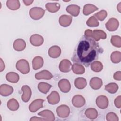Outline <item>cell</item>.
I'll return each instance as SVG.
<instances>
[{
	"mask_svg": "<svg viewBox=\"0 0 121 121\" xmlns=\"http://www.w3.org/2000/svg\"><path fill=\"white\" fill-rule=\"evenodd\" d=\"M103 52V49L97 42L91 37L83 35L76 45L71 60L74 63L87 67Z\"/></svg>",
	"mask_w": 121,
	"mask_h": 121,
	"instance_id": "obj_1",
	"label": "cell"
},
{
	"mask_svg": "<svg viewBox=\"0 0 121 121\" xmlns=\"http://www.w3.org/2000/svg\"><path fill=\"white\" fill-rule=\"evenodd\" d=\"M16 67L17 70L23 74H28L30 71V67L28 61L25 59L18 60L16 64Z\"/></svg>",
	"mask_w": 121,
	"mask_h": 121,
	"instance_id": "obj_2",
	"label": "cell"
},
{
	"mask_svg": "<svg viewBox=\"0 0 121 121\" xmlns=\"http://www.w3.org/2000/svg\"><path fill=\"white\" fill-rule=\"evenodd\" d=\"M45 13V10L40 7H35L29 10V16L34 20H39L43 17Z\"/></svg>",
	"mask_w": 121,
	"mask_h": 121,
	"instance_id": "obj_3",
	"label": "cell"
},
{
	"mask_svg": "<svg viewBox=\"0 0 121 121\" xmlns=\"http://www.w3.org/2000/svg\"><path fill=\"white\" fill-rule=\"evenodd\" d=\"M56 112L59 117L61 118H66L69 115L70 109L68 105L62 104L57 108Z\"/></svg>",
	"mask_w": 121,
	"mask_h": 121,
	"instance_id": "obj_4",
	"label": "cell"
},
{
	"mask_svg": "<svg viewBox=\"0 0 121 121\" xmlns=\"http://www.w3.org/2000/svg\"><path fill=\"white\" fill-rule=\"evenodd\" d=\"M44 100L42 99H37L33 101L29 105V110L32 112H35L39 109L43 107V103Z\"/></svg>",
	"mask_w": 121,
	"mask_h": 121,
	"instance_id": "obj_5",
	"label": "cell"
},
{
	"mask_svg": "<svg viewBox=\"0 0 121 121\" xmlns=\"http://www.w3.org/2000/svg\"><path fill=\"white\" fill-rule=\"evenodd\" d=\"M119 26V21L115 18L112 17L110 18L105 24L106 29L110 32L116 31Z\"/></svg>",
	"mask_w": 121,
	"mask_h": 121,
	"instance_id": "obj_6",
	"label": "cell"
},
{
	"mask_svg": "<svg viewBox=\"0 0 121 121\" xmlns=\"http://www.w3.org/2000/svg\"><path fill=\"white\" fill-rule=\"evenodd\" d=\"M96 104L99 108L105 109L109 105L108 99L105 95H99L96 99Z\"/></svg>",
	"mask_w": 121,
	"mask_h": 121,
	"instance_id": "obj_7",
	"label": "cell"
},
{
	"mask_svg": "<svg viewBox=\"0 0 121 121\" xmlns=\"http://www.w3.org/2000/svg\"><path fill=\"white\" fill-rule=\"evenodd\" d=\"M72 68V64L70 60L68 59H63L60 63L59 68V70L63 73L69 72Z\"/></svg>",
	"mask_w": 121,
	"mask_h": 121,
	"instance_id": "obj_8",
	"label": "cell"
},
{
	"mask_svg": "<svg viewBox=\"0 0 121 121\" xmlns=\"http://www.w3.org/2000/svg\"><path fill=\"white\" fill-rule=\"evenodd\" d=\"M29 41L32 45L40 46L43 43L44 39L42 35L39 34H34L30 36Z\"/></svg>",
	"mask_w": 121,
	"mask_h": 121,
	"instance_id": "obj_9",
	"label": "cell"
},
{
	"mask_svg": "<svg viewBox=\"0 0 121 121\" xmlns=\"http://www.w3.org/2000/svg\"><path fill=\"white\" fill-rule=\"evenodd\" d=\"M58 86L60 90L63 93H68L71 89L70 82L67 79H61L58 82Z\"/></svg>",
	"mask_w": 121,
	"mask_h": 121,
	"instance_id": "obj_10",
	"label": "cell"
},
{
	"mask_svg": "<svg viewBox=\"0 0 121 121\" xmlns=\"http://www.w3.org/2000/svg\"><path fill=\"white\" fill-rule=\"evenodd\" d=\"M21 90L23 92L21 96L22 100L25 103L28 102L31 97V89L28 86L24 85L21 87Z\"/></svg>",
	"mask_w": 121,
	"mask_h": 121,
	"instance_id": "obj_11",
	"label": "cell"
},
{
	"mask_svg": "<svg viewBox=\"0 0 121 121\" xmlns=\"http://www.w3.org/2000/svg\"><path fill=\"white\" fill-rule=\"evenodd\" d=\"M90 37L97 42L100 39H105L107 37V35L105 32L102 30L95 29L92 31Z\"/></svg>",
	"mask_w": 121,
	"mask_h": 121,
	"instance_id": "obj_12",
	"label": "cell"
},
{
	"mask_svg": "<svg viewBox=\"0 0 121 121\" xmlns=\"http://www.w3.org/2000/svg\"><path fill=\"white\" fill-rule=\"evenodd\" d=\"M86 100L84 97L80 95H77L74 96L72 99V104L74 106L80 108L85 105Z\"/></svg>",
	"mask_w": 121,
	"mask_h": 121,
	"instance_id": "obj_13",
	"label": "cell"
},
{
	"mask_svg": "<svg viewBox=\"0 0 121 121\" xmlns=\"http://www.w3.org/2000/svg\"><path fill=\"white\" fill-rule=\"evenodd\" d=\"M47 99L49 104L52 105L56 104H58L60 100L59 94L56 91H53L47 96Z\"/></svg>",
	"mask_w": 121,
	"mask_h": 121,
	"instance_id": "obj_14",
	"label": "cell"
},
{
	"mask_svg": "<svg viewBox=\"0 0 121 121\" xmlns=\"http://www.w3.org/2000/svg\"><path fill=\"white\" fill-rule=\"evenodd\" d=\"M52 78V74L47 70H43L35 74V78L37 80H50Z\"/></svg>",
	"mask_w": 121,
	"mask_h": 121,
	"instance_id": "obj_15",
	"label": "cell"
},
{
	"mask_svg": "<svg viewBox=\"0 0 121 121\" xmlns=\"http://www.w3.org/2000/svg\"><path fill=\"white\" fill-rule=\"evenodd\" d=\"M61 50L60 48L57 45H53L51 47L48 51L49 56L52 58H57L61 54Z\"/></svg>",
	"mask_w": 121,
	"mask_h": 121,
	"instance_id": "obj_16",
	"label": "cell"
},
{
	"mask_svg": "<svg viewBox=\"0 0 121 121\" xmlns=\"http://www.w3.org/2000/svg\"><path fill=\"white\" fill-rule=\"evenodd\" d=\"M72 21V17L71 16L62 15L60 17L59 23L63 27H68L70 25Z\"/></svg>",
	"mask_w": 121,
	"mask_h": 121,
	"instance_id": "obj_17",
	"label": "cell"
},
{
	"mask_svg": "<svg viewBox=\"0 0 121 121\" xmlns=\"http://www.w3.org/2000/svg\"><path fill=\"white\" fill-rule=\"evenodd\" d=\"M13 88L7 84H2L0 86V94L3 96H8L13 92Z\"/></svg>",
	"mask_w": 121,
	"mask_h": 121,
	"instance_id": "obj_18",
	"label": "cell"
},
{
	"mask_svg": "<svg viewBox=\"0 0 121 121\" xmlns=\"http://www.w3.org/2000/svg\"><path fill=\"white\" fill-rule=\"evenodd\" d=\"M89 85L94 90L99 89L103 85L102 80L98 77H93L90 80Z\"/></svg>",
	"mask_w": 121,
	"mask_h": 121,
	"instance_id": "obj_19",
	"label": "cell"
},
{
	"mask_svg": "<svg viewBox=\"0 0 121 121\" xmlns=\"http://www.w3.org/2000/svg\"><path fill=\"white\" fill-rule=\"evenodd\" d=\"M13 46L15 50L17 51H22L26 48V43L23 39L19 38L15 40Z\"/></svg>",
	"mask_w": 121,
	"mask_h": 121,
	"instance_id": "obj_20",
	"label": "cell"
},
{
	"mask_svg": "<svg viewBox=\"0 0 121 121\" xmlns=\"http://www.w3.org/2000/svg\"><path fill=\"white\" fill-rule=\"evenodd\" d=\"M67 12L74 17H77L80 12V7L77 5L72 4L68 6L66 9Z\"/></svg>",
	"mask_w": 121,
	"mask_h": 121,
	"instance_id": "obj_21",
	"label": "cell"
},
{
	"mask_svg": "<svg viewBox=\"0 0 121 121\" xmlns=\"http://www.w3.org/2000/svg\"><path fill=\"white\" fill-rule=\"evenodd\" d=\"M38 115L43 117L46 121H54L55 117L54 113L50 110H44L38 113Z\"/></svg>",
	"mask_w": 121,
	"mask_h": 121,
	"instance_id": "obj_22",
	"label": "cell"
},
{
	"mask_svg": "<svg viewBox=\"0 0 121 121\" xmlns=\"http://www.w3.org/2000/svg\"><path fill=\"white\" fill-rule=\"evenodd\" d=\"M43 59L41 56H36L32 60V67L34 70L41 68L43 65Z\"/></svg>",
	"mask_w": 121,
	"mask_h": 121,
	"instance_id": "obj_23",
	"label": "cell"
},
{
	"mask_svg": "<svg viewBox=\"0 0 121 121\" xmlns=\"http://www.w3.org/2000/svg\"><path fill=\"white\" fill-rule=\"evenodd\" d=\"M98 9V8L91 4H87L84 5L83 13L85 16H88Z\"/></svg>",
	"mask_w": 121,
	"mask_h": 121,
	"instance_id": "obj_24",
	"label": "cell"
},
{
	"mask_svg": "<svg viewBox=\"0 0 121 121\" xmlns=\"http://www.w3.org/2000/svg\"><path fill=\"white\" fill-rule=\"evenodd\" d=\"M6 78L8 81L10 83H16L19 80V76L16 72H9L6 74Z\"/></svg>",
	"mask_w": 121,
	"mask_h": 121,
	"instance_id": "obj_25",
	"label": "cell"
},
{
	"mask_svg": "<svg viewBox=\"0 0 121 121\" xmlns=\"http://www.w3.org/2000/svg\"><path fill=\"white\" fill-rule=\"evenodd\" d=\"M46 9L51 13H55L57 12L60 8V5L59 3H47L45 4Z\"/></svg>",
	"mask_w": 121,
	"mask_h": 121,
	"instance_id": "obj_26",
	"label": "cell"
},
{
	"mask_svg": "<svg viewBox=\"0 0 121 121\" xmlns=\"http://www.w3.org/2000/svg\"><path fill=\"white\" fill-rule=\"evenodd\" d=\"M87 85L86 79L83 77L77 78L74 81V85L76 87L79 89H84Z\"/></svg>",
	"mask_w": 121,
	"mask_h": 121,
	"instance_id": "obj_27",
	"label": "cell"
},
{
	"mask_svg": "<svg viewBox=\"0 0 121 121\" xmlns=\"http://www.w3.org/2000/svg\"><path fill=\"white\" fill-rule=\"evenodd\" d=\"M6 6L9 9L16 10L19 9L20 3L18 0H8L6 1Z\"/></svg>",
	"mask_w": 121,
	"mask_h": 121,
	"instance_id": "obj_28",
	"label": "cell"
},
{
	"mask_svg": "<svg viewBox=\"0 0 121 121\" xmlns=\"http://www.w3.org/2000/svg\"><path fill=\"white\" fill-rule=\"evenodd\" d=\"M8 108L12 111H15L18 109L19 104L18 101L15 98H12L9 100L7 104Z\"/></svg>",
	"mask_w": 121,
	"mask_h": 121,
	"instance_id": "obj_29",
	"label": "cell"
},
{
	"mask_svg": "<svg viewBox=\"0 0 121 121\" xmlns=\"http://www.w3.org/2000/svg\"><path fill=\"white\" fill-rule=\"evenodd\" d=\"M85 114L87 118L91 120H94L98 116V112L95 108H89L86 109L85 112Z\"/></svg>",
	"mask_w": 121,
	"mask_h": 121,
	"instance_id": "obj_30",
	"label": "cell"
},
{
	"mask_svg": "<svg viewBox=\"0 0 121 121\" xmlns=\"http://www.w3.org/2000/svg\"><path fill=\"white\" fill-rule=\"evenodd\" d=\"M52 86L51 85L47 83L41 82L38 84L37 87L40 92L46 94L49 92Z\"/></svg>",
	"mask_w": 121,
	"mask_h": 121,
	"instance_id": "obj_31",
	"label": "cell"
},
{
	"mask_svg": "<svg viewBox=\"0 0 121 121\" xmlns=\"http://www.w3.org/2000/svg\"><path fill=\"white\" fill-rule=\"evenodd\" d=\"M71 69L75 74L78 75L83 74L85 72V69L83 65L78 63H74L72 65Z\"/></svg>",
	"mask_w": 121,
	"mask_h": 121,
	"instance_id": "obj_32",
	"label": "cell"
},
{
	"mask_svg": "<svg viewBox=\"0 0 121 121\" xmlns=\"http://www.w3.org/2000/svg\"><path fill=\"white\" fill-rule=\"evenodd\" d=\"M90 68L92 70L95 72H100L103 69V65L99 61H94L90 64Z\"/></svg>",
	"mask_w": 121,
	"mask_h": 121,
	"instance_id": "obj_33",
	"label": "cell"
},
{
	"mask_svg": "<svg viewBox=\"0 0 121 121\" xmlns=\"http://www.w3.org/2000/svg\"><path fill=\"white\" fill-rule=\"evenodd\" d=\"M118 88V85L115 83H110L105 86V89L110 94H115Z\"/></svg>",
	"mask_w": 121,
	"mask_h": 121,
	"instance_id": "obj_34",
	"label": "cell"
},
{
	"mask_svg": "<svg viewBox=\"0 0 121 121\" xmlns=\"http://www.w3.org/2000/svg\"><path fill=\"white\" fill-rule=\"evenodd\" d=\"M111 60L113 63H118L121 60V53L119 51L113 52L111 54Z\"/></svg>",
	"mask_w": 121,
	"mask_h": 121,
	"instance_id": "obj_35",
	"label": "cell"
},
{
	"mask_svg": "<svg viewBox=\"0 0 121 121\" xmlns=\"http://www.w3.org/2000/svg\"><path fill=\"white\" fill-rule=\"evenodd\" d=\"M86 25L89 27H97L99 25V23L97 18L94 16L90 17L86 21Z\"/></svg>",
	"mask_w": 121,
	"mask_h": 121,
	"instance_id": "obj_36",
	"label": "cell"
},
{
	"mask_svg": "<svg viewBox=\"0 0 121 121\" xmlns=\"http://www.w3.org/2000/svg\"><path fill=\"white\" fill-rule=\"evenodd\" d=\"M111 43L112 45L116 47H121V38L119 35H112L111 38Z\"/></svg>",
	"mask_w": 121,
	"mask_h": 121,
	"instance_id": "obj_37",
	"label": "cell"
},
{
	"mask_svg": "<svg viewBox=\"0 0 121 121\" xmlns=\"http://www.w3.org/2000/svg\"><path fill=\"white\" fill-rule=\"evenodd\" d=\"M94 16L97 19L100 21H104L107 16V12L105 10H101V11L95 14Z\"/></svg>",
	"mask_w": 121,
	"mask_h": 121,
	"instance_id": "obj_38",
	"label": "cell"
},
{
	"mask_svg": "<svg viewBox=\"0 0 121 121\" xmlns=\"http://www.w3.org/2000/svg\"><path fill=\"white\" fill-rule=\"evenodd\" d=\"M106 120L107 121H118V116L113 112H110L108 113L106 116Z\"/></svg>",
	"mask_w": 121,
	"mask_h": 121,
	"instance_id": "obj_39",
	"label": "cell"
},
{
	"mask_svg": "<svg viewBox=\"0 0 121 121\" xmlns=\"http://www.w3.org/2000/svg\"><path fill=\"white\" fill-rule=\"evenodd\" d=\"M121 96L120 95L118 96L114 100L115 106L118 108H121Z\"/></svg>",
	"mask_w": 121,
	"mask_h": 121,
	"instance_id": "obj_40",
	"label": "cell"
},
{
	"mask_svg": "<svg viewBox=\"0 0 121 121\" xmlns=\"http://www.w3.org/2000/svg\"><path fill=\"white\" fill-rule=\"evenodd\" d=\"M113 78L116 80L120 81L121 80V72L118 71L115 72L113 74Z\"/></svg>",
	"mask_w": 121,
	"mask_h": 121,
	"instance_id": "obj_41",
	"label": "cell"
},
{
	"mask_svg": "<svg viewBox=\"0 0 121 121\" xmlns=\"http://www.w3.org/2000/svg\"><path fill=\"white\" fill-rule=\"evenodd\" d=\"M30 121H46L45 119L43 118H40L37 117L36 116H33L30 119Z\"/></svg>",
	"mask_w": 121,
	"mask_h": 121,
	"instance_id": "obj_42",
	"label": "cell"
},
{
	"mask_svg": "<svg viewBox=\"0 0 121 121\" xmlns=\"http://www.w3.org/2000/svg\"><path fill=\"white\" fill-rule=\"evenodd\" d=\"M0 72H2L3 71L5 68V65L4 64V61H3L2 59L1 58L0 59Z\"/></svg>",
	"mask_w": 121,
	"mask_h": 121,
	"instance_id": "obj_43",
	"label": "cell"
},
{
	"mask_svg": "<svg viewBox=\"0 0 121 121\" xmlns=\"http://www.w3.org/2000/svg\"><path fill=\"white\" fill-rule=\"evenodd\" d=\"M23 2L25 4L26 6H29L33 2V0H23Z\"/></svg>",
	"mask_w": 121,
	"mask_h": 121,
	"instance_id": "obj_44",
	"label": "cell"
},
{
	"mask_svg": "<svg viewBox=\"0 0 121 121\" xmlns=\"http://www.w3.org/2000/svg\"><path fill=\"white\" fill-rule=\"evenodd\" d=\"M117 9L118 10V11L121 13V2H120L118 5L117 6Z\"/></svg>",
	"mask_w": 121,
	"mask_h": 121,
	"instance_id": "obj_45",
	"label": "cell"
}]
</instances>
